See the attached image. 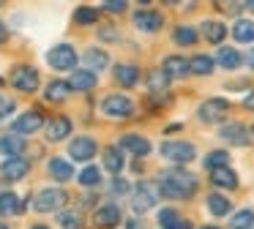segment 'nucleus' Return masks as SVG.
Segmentation results:
<instances>
[{
	"label": "nucleus",
	"instance_id": "43",
	"mask_svg": "<svg viewBox=\"0 0 254 229\" xmlns=\"http://www.w3.org/2000/svg\"><path fill=\"white\" fill-rule=\"evenodd\" d=\"M99 38H104V41H115V27H112V25H104V27H101V30H99Z\"/></svg>",
	"mask_w": 254,
	"mask_h": 229
},
{
	"label": "nucleus",
	"instance_id": "42",
	"mask_svg": "<svg viewBox=\"0 0 254 229\" xmlns=\"http://www.w3.org/2000/svg\"><path fill=\"white\" fill-rule=\"evenodd\" d=\"M110 191H112V194H126V191H128V183H126V180H121V177H115V180L110 183Z\"/></svg>",
	"mask_w": 254,
	"mask_h": 229
},
{
	"label": "nucleus",
	"instance_id": "29",
	"mask_svg": "<svg viewBox=\"0 0 254 229\" xmlns=\"http://www.w3.org/2000/svg\"><path fill=\"white\" fill-rule=\"evenodd\" d=\"M205 205H208V210L213 213L216 218H221V216H227L230 213V199L227 196H221V194H208V199H205Z\"/></svg>",
	"mask_w": 254,
	"mask_h": 229
},
{
	"label": "nucleus",
	"instance_id": "17",
	"mask_svg": "<svg viewBox=\"0 0 254 229\" xmlns=\"http://www.w3.org/2000/svg\"><path fill=\"white\" fill-rule=\"evenodd\" d=\"M112 74H115V82L123 85V87H134L139 82V68L131 65V63H118Z\"/></svg>",
	"mask_w": 254,
	"mask_h": 229
},
{
	"label": "nucleus",
	"instance_id": "36",
	"mask_svg": "<svg viewBox=\"0 0 254 229\" xmlns=\"http://www.w3.org/2000/svg\"><path fill=\"white\" fill-rule=\"evenodd\" d=\"M101 183V169L99 167H85L82 172H79V185H85V188H93V185Z\"/></svg>",
	"mask_w": 254,
	"mask_h": 229
},
{
	"label": "nucleus",
	"instance_id": "4",
	"mask_svg": "<svg viewBox=\"0 0 254 229\" xmlns=\"http://www.w3.org/2000/svg\"><path fill=\"white\" fill-rule=\"evenodd\" d=\"M47 63L52 65L55 71H68L77 65V49L71 44H58L47 52Z\"/></svg>",
	"mask_w": 254,
	"mask_h": 229
},
{
	"label": "nucleus",
	"instance_id": "32",
	"mask_svg": "<svg viewBox=\"0 0 254 229\" xmlns=\"http://www.w3.org/2000/svg\"><path fill=\"white\" fill-rule=\"evenodd\" d=\"M230 229H254V210L252 207H243L232 216L230 221Z\"/></svg>",
	"mask_w": 254,
	"mask_h": 229
},
{
	"label": "nucleus",
	"instance_id": "3",
	"mask_svg": "<svg viewBox=\"0 0 254 229\" xmlns=\"http://www.w3.org/2000/svg\"><path fill=\"white\" fill-rule=\"evenodd\" d=\"M68 202V194L63 188H44L36 194L33 205L39 213H52V210H61V207H66Z\"/></svg>",
	"mask_w": 254,
	"mask_h": 229
},
{
	"label": "nucleus",
	"instance_id": "33",
	"mask_svg": "<svg viewBox=\"0 0 254 229\" xmlns=\"http://www.w3.org/2000/svg\"><path fill=\"white\" fill-rule=\"evenodd\" d=\"M230 164V153L227 150H210L208 156H205V169L208 172H213V169H221Z\"/></svg>",
	"mask_w": 254,
	"mask_h": 229
},
{
	"label": "nucleus",
	"instance_id": "20",
	"mask_svg": "<svg viewBox=\"0 0 254 229\" xmlns=\"http://www.w3.org/2000/svg\"><path fill=\"white\" fill-rule=\"evenodd\" d=\"M22 150H25V142H22V136H19V134H6V136H0V153H3L6 158L22 156Z\"/></svg>",
	"mask_w": 254,
	"mask_h": 229
},
{
	"label": "nucleus",
	"instance_id": "37",
	"mask_svg": "<svg viewBox=\"0 0 254 229\" xmlns=\"http://www.w3.org/2000/svg\"><path fill=\"white\" fill-rule=\"evenodd\" d=\"M58 224L63 229H82V216L79 213H71V210H61L58 213Z\"/></svg>",
	"mask_w": 254,
	"mask_h": 229
},
{
	"label": "nucleus",
	"instance_id": "27",
	"mask_svg": "<svg viewBox=\"0 0 254 229\" xmlns=\"http://www.w3.org/2000/svg\"><path fill=\"white\" fill-rule=\"evenodd\" d=\"M85 63H88V71H104L107 65H110V55L104 52V49H88L85 52Z\"/></svg>",
	"mask_w": 254,
	"mask_h": 229
},
{
	"label": "nucleus",
	"instance_id": "34",
	"mask_svg": "<svg viewBox=\"0 0 254 229\" xmlns=\"http://www.w3.org/2000/svg\"><path fill=\"white\" fill-rule=\"evenodd\" d=\"M172 41L181 44V47H191V44L197 41V30L189 27V25H181V27H175V33H172Z\"/></svg>",
	"mask_w": 254,
	"mask_h": 229
},
{
	"label": "nucleus",
	"instance_id": "47",
	"mask_svg": "<svg viewBox=\"0 0 254 229\" xmlns=\"http://www.w3.org/2000/svg\"><path fill=\"white\" fill-rule=\"evenodd\" d=\"M243 63H246L249 68H254V49H252V52H246V57H243Z\"/></svg>",
	"mask_w": 254,
	"mask_h": 229
},
{
	"label": "nucleus",
	"instance_id": "44",
	"mask_svg": "<svg viewBox=\"0 0 254 229\" xmlns=\"http://www.w3.org/2000/svg\"><path fill=\"white\" fill-rule=\"evenodd\" d=\"M126 229H148V227H145V221H139V218H128Z\"/></svg>",
	"mask_w": 254,
	"mask_h": 229
},
{
	"label": "nucleus",
	"instance_id": "51",
	"mask_svg": "<svg viewBox=\"0 0 254 229\" xmlns=\"http://www.w3.org/2000/svg\"><path fill=\"white\" fill-rule=\"evenodd\" d=\"M202 229H216V227H202Z\"/></svg>",
	"mask_w": 254,
	"mask_h": 229
},
{
	"label": "nucleus",
	"instance_id": "52",
	"mask_svg": "<svg viewBox=\"0 0 254 229\" xmlns=\"http://www.w3.org/2000/svg\"><path fill=\"white\" fill-rule=\"evenodd\" d=\"M0 85H3V79H0Z\"/></svg>",
	"mask_w": 254,
	"mask_h": 229
},
{
	"label": "nucleus",
	"instance_id": "12",
	"mask_svg": "<svg viewBox=\"0 0 254 229\" xmlns=\"http://www.w3.org/2000/svg\"><path fill=\"white\" fill-rule=\"evenodd\" d=\"M219 136H221L224 142H230V145H238V147L252 145V134H249V131L243 128L241 123H227V125H221Z\"/></svg>",
	"mask_w": 254,
	"mask_h": 229
},
{
	"label": "nucleus",
	"instance_id": "25",
	"mask_svg": "<svg viewBox=\"0 0 254 229\" xmlns=\"http://www.w3.org/2000/svg\"><path fill=\"white\" fill-rule=\"evenodd\" d=\"M44 96H47V101H66V98L71 96V85L63 82V79H52L50 85H47Z\"/></svg>",
	"mask_w": 254,
	"mask_h": 229
},
{
	"label": "nucleus",
	"instance_id": "19",
	"mask_svg": "<svg viewBox=\"0 0 254 229\" xmlns=\"http://www.w3.org/2000/svg\"><path fill=\"white\" fill-rule=\"evenodd\" d=\"M71 134V120L68 117H52L47 123V139L50 142H61Z\"/></svg>",
	"mask_w": 254,
	"mask_h": 229
},
{
	"label": "nucleus",
	"instance_id": "1",
	"mask_svg": "<svg viewBox=\"0 0 254 229\" xmlns=\"http://www.w3.org/2000/svg\"><path fill=\"white\" fill-rule=\"evenodd\" d=\"M159 191L167 199H189L197 194V177L183 167H170L159 172Z\"/></svg>",
	"mask_w": 254,
	"mask_h": 229
},
{
	"label": "nucleus",
	"instance_id": "5",
	"mask_svg": "<svg viewBox=\"0 0 254 229\" xmlns=\"http://www.w3.org/2000/svg\"><path fill=\"white\" fill-rule=\"evenodd\" d=\"M227 112H230V101L221 98V96H213V98H208L205 104H199L197 117L202 120V123H219V120L227 117Z\"/></svg>",
	"mask_w": 254,
	"mask_h": 229
},
{
	"label": "nucleus",
	"instance_id": "16",
	"mask_svg": "<svg viewBox=\"0 0 254 229\" xmlns=\"http://www.w3.org/2000/svg\"><path fill=\"white\" fill-rule=\"evenodd\" d=\"M96 82H99V76L93 74V71L88 68H79L71 74V79H68V85H71V90H79V93H88L96 87Z\"/></svg>",
	"mask_w": 254,
	"mask_h": 229
},
{
	"label": "nucleus",
	"instance_id": "8",
	"mask_svg": "<svg viewBox=\"0 0 254 229\" xmlns=\"http://www.w3.org/2000/svg\"><path fill=\"white\" fill-rule=\"evenodd\" d=\"M134 25H137L139 33H159L164 19H161L159 11L153 8H142V11H134Z\"/></svg>",
	"mask_w": 254,
	"mask_h": 229
},
{
	"label": "nucleus",
	"instance_id": "6",
	"mask_svg": "<svg viewBox=\"0 0 254 229\" xmlns=\"http://www.w3.org/2000/svg\"><path fill=\"white\" fill-rule=\"evenodd\" d=\"M101 112L110 114V117H131L134 101L128 96H121V93H110V96L101 101Z\"/></svg>",
	"mask_w": 254,
	"mask_h": 229
},
{
	"label": "nucleus",
	"instance_id": "35",
	"mask_svg": "<svg viewBox=\"0 0 254 229\" xmlns=\"http://www.w3.org/2000/svg\"><path fill=\"white\" fill-rule=\"evenodd\" d=\"M145 82H148L150 93H161V90H167V85H170V76H167L164 71H153V74L145 76Z\"/></svg>",
	"mask_w": 254,
	"mask_h": 229
},
{
	"label": "nucleus",
	"instance_id": "30",
	"mask_svg": "<svg viewBox=\"0 0 254 229\" xmlns=\"http://www.w3.org/2000/svg\"><path fill=\"white\" fill-rule=\"evenodd\" d=\"M213 60H210V55H194L191 60H189V68H191V74L197 76H208L210 71H213Z\"/></svg>",
	"mask_w": 254,
	"mask_h": 229
},
{
	"label": "nucleus",
	"instance_id": "24",
	"mask_svg": "<svg viewBox=\"0 0 254 229\" xmlns=\"http://www.w3.org/2000/svg\"><path fill=\"white\" fill-rule=\"evenodd\" d=\"M25 207L19 202V196L14 191H6V194H0V216H19Z\"/></svg>",
	"mask_w": 254,
	"mask_h": 229
},
{
	"label": "nucleus",
	"instance_id": "45",
	"mask_svg": "<svg viewBox=\"0 0 254 229\" xmlns=\"http://www.w3.org/2000/svg\"><path fill=\"white\" fill-rule=\"evenodd\" d=\"M243 107H246V109H249V112H254V90H252V93H249V96H246V98H243Z\"/></svg>",
	"mask_w": 254,
	"mask_h": 229
},
{
	"label": "nucleus",
	"instance_id": "28",
	"mask_svg": "<svg viewBox=\"0 0 254 229\" xmlns=\"http://www.w3.org/2000/svg\"><path fill=\"white\" fill-rule=\"evenodd\" d=\"M232 38L241 44H252L254 41V22L252 19H238L232 25Z\"/></svg>",
	"mask_w": 254,
	"mask_h": 229
},
{
	"label": "nucleus",
	"instance_id": "11",
	"mask_svg": "<svg viewBox=\"0 0 254 229\" xmlns=\"http://www.w3.org/2000/svg\"><path fill=\"white\" fill-rule=\"evenodd\" d=\"M156 205V188H150L148 183H139L131 194V207L134 213H148Z\"/></svg>",
	"mask_w": 254,
	"mask_h": 229
},
{
	"label": "nucleus",
	"instance_id": "21",
	"mask_svg": "<svg viewBox=\"0 0 254 229\" xmlns=\"http://www.w3.org/2000/svg\"><path fill=\"white\" fill-rule=\"evenodd\" d=\"M47 169H50V174L58 180V183H66V180L74 177V167L66 161V158H52Z\"/></svg>",
	"mask_w": 254,
	"mask_h": 229
},
{
	"label": "nucleus",
	"instance_id": "41",
	"mask_svg": "<svg viewBox=\"0 0 254 229\" xmlns=\"http://www.w3.org/2000/svg\"><path fill=\"white\" fill-rule=\"evenodd\" d=\"M101 8L110 11V14H121V11H126V3H123V0H110V3H104Z\"/></svg>",
	"mask_w": 254,
	"mask_h": 229
},
{
	"label": "nucleus",
	"instance_id": "2",
	"mask_svg": "<svg viewBox=\"0 0 254 229\" xmlns=\"http://www.w3.org/2000/svg\"><path fill=\"white\" fill-rule=\"evenodd\" d=\"M161 156H164L167 161H172V164H189V161H194V156H197V147H194L191 142L167 139V142H161Z\"/></svg>",
	"mask_w": 254,
	"mask_h": 229
},
{
	"label": "nucleus",
	"instance_id": "23",
	"mask_svg": "<svg viewBox=\"0 0 254 229\" xmlns=\"http://www.w3.org/2000/svg\"><path fill=\"white\" fill-rule=\"evenodd\" d=\"M216 63H219L221 68L232 71V68H238V65L243 63V55L238 52V49H232V47H221L219 55H216Z\"/></svg>",
	"mask_w": 254,
	"mask_h": 229
},
{
	"label": "nucleus",
	"instance_id": "48",
	"mask_svg": "<svg viewBox=\"0 0 254 229\" xmlns=\"http://www.w3.org/2000/svg\"><path fill=\"white\" fill-rule=\"evenodd\" d=\"M6 38H8V30H6V25H3V22H0V44L6 41Z\"/></svg>",
	"mask_w": 254,
	"mask_h": 229
},
{
	"label": "nucleus",
	"instance_id": "14",
	"mask_svg": "<svg viewBox=\"0 0 254 229\" xmlns=\"http://www.w3.org/2000/svg\"><path fill=\"white\" fill-rule=\"evenodd\" d=\"M28 169H30V164L25 161L22 156H17V158H6V161L0 164V174H3V177L6 180H22L25 174H28Z\"/></svg>",
	"mask_w": 254,
	"mask_h": 229
},
{
	"label": "nucleus",
	"instance_id": "54",
	"mask_svg": "<svg viewBox=\"0 0 254 229\" xmlns=\"http://www.w3.org/2000/svg\"><path fill=\"white\" fill-rule=\"evenodd\" d=\"M0 5H3V3H0Z\"/></svg>",
	"mask_w": 254,
	"mask_h": 229
},
{
	"label": "nucleus",
	"instance_id": "46",
	"mask_svg": "<svg viewBox=\"0 0 254 229\" xmlns=\"http://www.w3.org/2000/svg\"><path fill=\"white\" fill-rule=\"evenodd\" d=\"M164 229H191V221H178L172 227H164Z\"/></svg>",
	"mask_w": 254,
	"mask_h": 229
},
{
	"label": "nucleus",
	"instance_id": "53",
	"mask_svg": "<svg viewBox=\"0 0 254 229\" xmlns=\"http://www.w3.org/2000/svg\"><path fill=\"white\" fill-rule=\"evenodd\" d=\"M252 134H254V128H252Z\"/></svg>",
	"mask_w": 254,
	"mask_h": 229
},
{
	"label": "nucleus",
	"instance_id": "49",
	"mask_svg": "<svg viewBox=\"0 0 254 229\" xmlns=\"http://www.w3.org/2000/svg\"><path fill=\"white\" fill-rule=\"evenodd\" d=\"M30 229H50V227H44V224H36V227H30Z\"/></svg>",
	"mask_w": 254,
	"mask_h": 229
},
{
	"label": "nucleus",
	"instance_id": "7",
	"mask_svg": "<svg viewBox=\"0 0 254 229\" xmlns=\"http://www.w3.org/2000/svg\"><path fill=\"white\" fill-rule=\"evenodd\" d=\"M11 85L22 93H36V87H39V71L33 65H17L11 71Z\"/></svg>",
	"mask_w": 254,
	"mask_h": 229
},
{
	"label": "nucleus",
	"instance_id": "38",
	"mask_svg": "<svg viewBox=\"0 0 254 229\" xmlns=\"http://www.w3.org/2000/svg\"><path fill=\"white\" fill-rule=\"evenodd\" d=\"M74 19H77L79 25H93V22L99 19V11L90 8V5H79L77 14H74Z\"/></svg>",
	"mask_w": 254,
	"mask_h": 229
},
{
	"label": "nucleus",
	"instance_id": "40",
	"mask_svg": "<svg viewBox=\"0 0 254 229\" xmlns=\"http://www.w3.org/2000/svg\"><path fill=\"white\" fill-rule=\"evenodd\" d=\"M159 224H161V227H172V224H178L175 210H172V207H164V210L159 213Z\"/></svg>",
	"mask_w": 254,
	"mask_h": 229
},
{
	"label": "nucleus",
	"instance_id": "9",
	"mask_svg": "<svg viewBox=\"0 0 254 229\" xmlns=\"http://www.w3.org/2000/svg\"><path fill=\"white\" fill-rule=\"evenodd\" d=\"M44 125V114L39 112V109H30V112L19 114L17 120H14V134H36V131Z\"/></svg>",
	"mask_w": 254,
	"mask_h": 229
},
{
	"label": "nucleus",
	"instance_id": "18",
	"mask_svg": "<svg viewBox=\"0 0 254 229\" xmlns=\"http://www.w3.org/2000/svg\"><path fill=\"white\" fill-rule=\"evenodd\" d=\"M118 221H121V207L118 205H101L96 210V227L110 229V227H118Z\"/></svg>",
	"mask_w": 254,
	"mask_h": 229
},
{
	"label": "nucleus",
	"instance_id": "50",
	"mask_svg": "<svg viewBox=\"0 0 254 229\" xmlns=\"http://www.w3.org/2000/svg\"><path fill=\"white\" fill-rule=\"evenodd\" d=\"M0 229H8V227H6V224H0Z\"/></svg>",
	"mask_w": 254,
	"mask_h": 229
},
{
	"label": "nucleus",
	"instance_id": "31",
	"mask_svg": "<svg viewBox=\"0 0 254 229\" xmlns=\"http://www.w3.org/2000/svg\"><path fill=\"white\" fill-rule=\"evenodd\" d=\"M104 167H107V172H112V174H118L123 169V150L121 147H107L104 150Z\"/></svg>",
	"mask_w": 254,
	"mask_h": 229
},
{
	"label": "nucleus",
	"instance_id": "10",
	"mask_svg": "<svg viewBox=\"0 0 254 229\" xmlns=\"http://www.w3.org/2000/svg\"><path fill=\"white\" fill-rule=\"evenodd\" d=\"M96 150H99V145H96V139H90V136H77V139L68 145V156H71L74 161H90V158L96 156Z\"/></svg>",
	"mask_w": 254,
	"mask_h": 229
},
{
	"label": "nucleus",
	"instance_id": "22",
	"mask_svg": "<svg viewBox=\"0 0 254 229\" xmlns=\"http://www.w3.org/2000/svg\"><path fill=\"white\" fill-rule=\"evenodd\" d=\"M199 33H202V38L205 41H210V44H221L224 41V36H227V27L221 25V22H202L199 25Z\"/></svg>",
	"mask_w": 254,
	"mask_h": 229
},
{
	"label": "nucleus",
	"instance_id": "15",
	"mask_svg": "<svg viewBox=\"0 0 254 229\" xmlns=\"http://www.w3.org/2000/svg\"><path fill=\"white\" fill-rule=\"evenodd\" d=\"M121 150L142 158V156L150 153V142L145 139V136H139V134H126V136H121Z\"/></svg>",
	"mask_w": 254,
	"mask_h": 229
},
{
	"label": "nucleus",
	"instance_id": "39",
	"mask_svg": "<svg viewBox=\"0 0 254 229\" xmlns=\"http://www.w3.org/2000/svg\"><path fill=\"white\" fill-rule=\"evenodd\" d=\"M17 109V101L14 98H8V96H0V120L3 117H8V114Z\"/></svg>",
	"mask_w": 254,
	"mask_h": 229
},
{
	"label": "nucleus",
	"instance_id": "13",
	"mask_svg": "<svg viewBox=\"0 0 254 229\" xmlns=\"http://www.w3.org/2000/svg\"><path fill=\"white\" fill-rule=\"evenodd\" d=\"M161 71H164L170 79H186V76L191 74V68H189V60L181 57V55H170V57L161 63Z\"/></svg>",
	"mask_w": 254,
	"mask_h": 229
},
{
	"label": "nucleus",
	"instance_id": "26",
	"mask_svg": "<svg viewBox=\"0 0 254 229\" xmlns=\"http://www.w3.org/2000/svg\"><path fill=\"white\" fill-rule=\"evenodd\" d=\"M210 180H213V185H219V188H238V174L232 172L230 167L213 169V172H210Z\"/></svg>",
	"mask_w": 254,
	"mask_h": 229
}]
</instances>
